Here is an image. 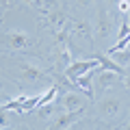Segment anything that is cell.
Wrapping results in <instances>:
<instances>
[{"instance_id": "7a4b0ae2", "label": "cell", "mask_w": 130, "mask_h": 130, "mask_svg": "<svg viewBox=\"0 0 130 130\" xmlns=\"http://www.w3.org/2000/svg\"><path fill=\"white\" fill-rule=\"evenodd\" d=\"M117 80H119V74H115L111 70H104L102 65L95 70V89L98 91H106V89L115 87Z\"/></svg>"}, {"instance_id": "4fadbf2b", "label": "cell", "mask_w": 130, "mask_h": 130, "mask_svg": "<svg viewBox=\"0 0 130 130\" xmlns=\"http://www.w3.org/2000/svg\"><path fill=\"white\" fill-rule=\"evenodd\" d=\"M111 56H115V63H119L121 67H128L130 65V48H124V50L115 52V54H111Z\"/></svg>"}, {"instance_id": "3957f363", "label": "cell", "mask_w": 130, "mask_h": 130, "mask_svg": "<svg viewBox=\"0 0 130 130\" xmlns=\"http://www.w3.org/2000/svg\"><path fill=\"white\" fill-rule=\"evenodd\" d=\"M111 30H113L111 15H108L106 9H100V11H98V26H95V37H98V41H104V39L111 35Z\"/></svg>"}, {"instance_id": "ba28073f", "label": "cell", "mask_w": 130, "mask_h": 130, "mask_svg": "<svg viewBox=\"0 0 130 130\" xmlns=\"http://www.w3.org/2000/svg\"><path fill=\"white\" fill-rule=\"evenodd\" d=\"M121 108V100L119 98H106V100H102L100 102V113H102L104 117H113L117 115Z\"/></svg>"}, {"instance_id": "9a60e30c", "label": "cell", "mask_w": 130, "mask_h": 130, "mask_svg": "<svg viewBox=\"0 0 130 130\" xmlns=\"http://www.w3.org/2000/svg\"><path fill=\"white\" fill-rule=\"evenodd\" d=\"M117 7H119L121 13H128V11H130V0H119V2H117Z\"/></svg>"}, {"instance_id": "44dd1931", "label": "cell", "mask_w": 130, "mask_h": 130, "mask_svg": "<svg viewBox=\"0 0 130 130\" xmlns=\"http://www.w3.org/2000/svg\"><path fill=\"white\" fill-rule=\"evenodd\" d=\"M111 2H119V0H111Z\"/></svg>"}, {"instance_id": "ac0fdd59", "label": "cell", "mask_w": 130, "mask_h": 130, "mask_svg": "<svg viewBox=\"0 0 130 130\" xmlns=\"http://www.w3.org/2000/svg\"><path fill=\"white\" fill-rule=\"evenodd\" d=\"M76 2H78V5H80V7H87V5H91L93 0H76Z\"/></svg>"}, {"instance_id": "2e32d148", "label": "cell", "mask_w": 130, "mask_h": 130, "mask_svg": "<svg viewBox=\"0 0 130 130\" xmlns=\"http://www.w3.org/2000/svg\"><path fill=\"white\" fill-rule=\"evenodd\" d=\"M7 124H9V121H7V111L0 106V128H2V126H7Z\"/></svg>"}, {"instance_id": "5b68a950", "label": "cell", "mask_w": 130, "mask_h": 130, "mask_svg": "<svg viewBox=\"0 0 130 130\" xmlns=\"http://www.w3.org/2000/svg\"><path fill=\"white\" fill-rule=\"evenodd\" d=\"M5 39H7V46L13 48V50H22V48L30 46V37L22 30H9L5 35Z\"/></svg>"}, {"instance_id": "d6986e66", "label": "cell", "mask_w": 130, "mask_h": 130, "mask_svg": "<svg viewBox=\"0 0 130 130\" xmlns=\"http://www.w3.org/2000/svg\"><path fill=\"white\" fill-rule=\"evenodd\" d=\"M124 83H126V87L130 89V76H126V78H124Z\"/></svg>"}, {"instance_id": "30bf717a", "label": "cell", "mask_w": 130, "mask_h": 130, "mask_svg": "<svg viewBox=\"0 0 130 130\" xmlns=\"http://www.w3.org/2000/svg\"><path fill=\"white\" fill-rule=\"evenodd\" d=\"M70 35L80 37V39H89L91 37V26H89L87 22H74L70 26Z\"/></svg>"}, {"instance_id": "e0dca14e", "label": "cell", "mask_w": 130, "mask_h": 130, "mask_svg": "<svg viewBox=\"0 0 130 130\" xmlns=\"http://www.w3.org/2000/svg\"><path fill=\"white\" fill-rule=\"evenodd\" d=\"M11 2H13V0H0V9H7V7H11Z\"/></svg>"}, {"instance_id": "52a82bcc", "label": "cell", "mask_w": 130, "mask_h": 130, "mask_svg": "<svg viewBox=\"0 0 130 130\" xmlns=\"http://www.w3.org/2000/svg\"><path fill=\"white\" fill-rule=\"evenodd\" d=\"M85 102H87V100H85L83 95H78V93H67V95L63 98V102H61V104H63L65 111L72 113V111H83Z\"/></svg>"}, {"instance_id": "7402d4cb", "label": "cell", "mask_w": 130, "mask_h": 130, "mask_svg": "<svg viewBox=\"0 0 130 130\" xmlns=\"http://www.w3.org/2000/svg\"><path fill=\"white\" fill-rule=\"evenodd\" d=\"M0 106H2V104H0Z\"/></svg>"}, {"instance_id": "7c38bea8", "label": "cell", "mask_w": 130, "mask_h": 130, "mask_svg": "<svg viewBox=\"0 0 130 130\" xmlns=\"http://www.w3.org/2000/svg\"><path fill=\"white\" fill-rule=\"evenodd\" d=\"M95 59L100 61V65H102L104 70H111V72H115V74H119V76H124V67H121L119 63H115V61H111V59H106L104 54H95Z\"/></svg>"}, {"instance_id": "6da1fadb", "label": "cell", "mask_w": 130, "mask_h": 130, "mask_svg": "<svg viewBox=\"0 0 130 130\" xmlns=\"http://www.w3.org/2000/svg\"><path fill=\"white\" fill-rule=\"evenodd\" d=\"M100 67V61L93 56V59H87V61H72L70 65H67V70H65V78L72 80L74 83L76 78H80L83 74H87V72L91 70H98Z\"/></svg>"}, {"instance_id": "9c48e42d", "label": "cell", "mask_w": 130, "mask_h": 130, "mask_svg": "<svg viewBox=\"0 0 130 130\" xmlns=\"http://www.w3.org/2000/svg\"><path fill=\"white\" fill-rule=\"evenodd\" d=\"M46 22L50 24V26H54V30H63V28H65V24H67V15H65L63 11L52 9L50 13L46 15Z\"/></svg>"}, {"instance_id": "5bb4252c", "label": "cell", "mask_w": 130, "mask_h": 130, "mask_svg": "<svg viewBox=\"0 0 130 130\" xmlns=\"http://www.w3.org/2000/svg\"><path fill=\"white\" fill-rule=\"evenodd\" d=\"M26 5H30L32 9H43V7L48 5V0H24Z\"/></svg>"}, {"instance_id": "ffe728a7", "label": "cell", "mask_w": 130, "mask_h": 130, "mask_svg": "<svg viewBox=\"0 0 130 130\" xmlns=\"http://www.w3.org/2000/svg\"><path fill=\"white\" fill-rule=\"evenodd\" d=\"M126 130H130V121H128V124H126Z\"/></svg>"}, {"instance_id": "8fae6325", "label": "cell", "mask_w": 130, "mask_h": 130, "mask_svg": "<svg viewBox=\"0 0 130 130\" xmlns=\"http://www.w3.org/2000/svg\"><path fill=\"white\" fill-rule=\"evenodd\" d=\"M22 78H26V80H41L43 78V72L39 70L37 65L24 63L22 65Z\"/></svg>"}, {"instance_id": "8992f818", "label": "cell", "mask_w": 130, "mask_h": 130, "mask_svg": "<svg viewBox=\"0 0 130 130\" xmlns=\"http://www.w3.org/2000/svg\"><path fill=\"white\" fill-rule=\"evenodd\" d=\"M93 78H95V70L87 72V74H83L80 78L74 80V87H78L80 91L85 93V98H87V100H93V87H91V80H93Z\"/></svg>"}, {"instance_id": "277c9868", "label": "cell", "mask_w": 130, "mask_h": 130, "mask_svg": "<svg viewBox=\"0 0 130 130\" xmlns=\"http://www.w3.org/2000/svg\"><path fill=\"white\" fill-rule=\"evenodd\" d=\"M83 113H85V108H83V111H72V113L67 111L65 115L56 117V119L50 124V128H48V130H65V128H70V126H74V124H76V119H78Z\"/></svg>"}]
</instances>
